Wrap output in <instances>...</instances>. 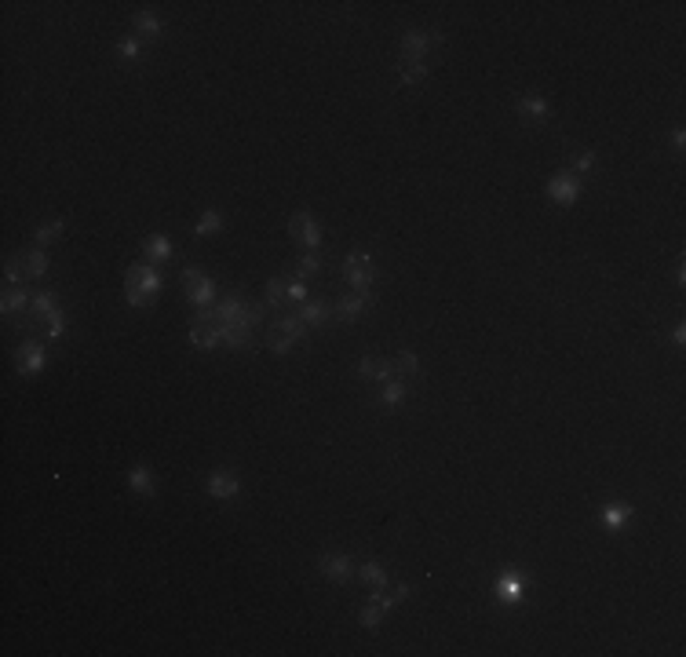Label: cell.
Wrapping results in <instances>:
<instances>
[{"label": "cell", "instance_id": "obj_1", "mask_svg": "<svg viewBox=\"0 0 686 657\" xmlns=\"http://www.w3.org/2000/svg\"><path fill=\"white\" fill-rule=\"evenodd\" d=\"M208 311H212V322L219 325L223 344H227V347H234V351L248 347L255 325H260V322H263V314H267V307H263V303H245V296H238V292H230L219 307H208Z\"/></svg>", "mask_w": 686, "mask_h": 657}, {"label": "cell", "instance_id": "obj_2", "mask_svg": "<svg viewBox=\"0 0 686 657\" xmlns=\"http://www.w3.org/2000/svg\"><path fill=\"white\" fill-rule=\"evenodd\" d=\"M161 292V278L154 267H128V278H124V296L132 307H150L154 303V296Z\"/></svg>", "mask_w": 686, "mask_h": 657}, {"label": "cell", "instance_id": "obj_3", "mask_svg": "<svg viewBox=\"0 0 686 657\" xmlns=\"http://www.w3.org/2000/svg\"><path fill=\"white\" fill-rule=\"evenodd\" d=\"M343 282H347L354 292H373V282H376V263L369 252H351L343 260Z\"/></svg>", "mask_w": 686, "mask_h": 657}, {"label": "cell", "instance_id": "obj_4", "mask_svg": "<svg viewBox=\"0 0 686 657\" xmlns=\"http://www.w3.org/2000/svg\"><path fill=\"white\" fill-rule=\"evenodd\" d=\"M190 344L201 347V351H212V347L223 344L219 325L212 322V311H208V307H201V311L194 314V322H190Z\"/></svg>", "mask_w": 686, "mask_h": 657}, {"label": "cell", "instance_id": "obj_5", "mask_svg": "<svg viewBox=\"0 0 686 657\" xmlns=\"http://www.w3.org/2000/svg\"><path fill=\"white\" fill-rule=\"evenodd\" d=\"M442 44L438 33H427V30H405L402 33V55L398 59H416V62H427L431 48Z\"/></svg>", "mask_w": 686, "mask_h": 657}, {"label": "cell", "instance_id": "obj_6", "mask_svg": "<svg viewBox=\"0 0 686 657\" xmlns=\"http://www.w3.org/2000/svg\"><path fill=\"white\" fill-rule=\"evenodd\" d=\"M183 289H186V300L194 303L198 311L208 307V303H212V292H216V289H212V282L205 278L198 267H186V270H183Z\"/></svg>", "mask_w": 686, "mask_h": 657}, {"label": "cell", "instance_id": "obj_7", "mask_svg": "<svg viewBox=\"0 0 686 657\" xmlns=\"http://www.w3.org/2000/svg\"><path fill=\"white\" fill-rule=\"evenodd\" d=\"M548 198L555 201V205H577V198H581V176H573V172H562V176H555L551 183H548Z\"/></svg>", "mask_w": 686, "mask_h": 657}, {"label": "cell", "instance_id": "obj_8", "mask_svg": "<svg viewBox=\"0 0 686 657\" xmlns=\"http://www.w3.org/2000/svg\"><path fill=\"white\" fill-rule=\"evenodd\" d=\"M289 238L299 241V245H307V248H318L321 245V227L307 216V212H296V216L289 219Z\"/></svg>", "mask_w": 686, "mask_h": 657}, {"label": "cell", "instance_id": "obj_9", "mask_svg": "<svg viewBox=\"0 0 686 657\" xmlns=\"http://www.w3.org/2000/svg\"><path fill=\"white\" fill-rule=\"evenodd\" d=\"M238 475H234L230 468H216V471H212L208 475V493L212 497H216V500H230L234 493H238Z\"/></svg>", "mask_w": 686, "mask_h": 657}, {"label": "cell", "instance_id": "obj_10", "mask_svg": "<svg viewBox=\"0 0 686 657\" xmlns=\"http://www.w3.org/2000/svg\"><path fill=\"white\" fill-rule=\"evenodd\" d=\"M514 110H519L526 121L541 124V121H548V117H551V102H548V99H541V95H519Z\"/></svg>", "mask_w": 686, "mask_h": 657}, {"label": "cell", "instance_id": "obj_11", "mask_svg": "<svg viewBox=\"0 0 686 657\" xmlns=\"http://www.w3.org/2000/svg\"><path fill=\"white\" fill-rule=\"evenodd\" d=\"M40 369H44V347H40L37 340H26L23 347H18V373L33 376Z\"/></svg>", "mask_w": 686, "mask_h": 657}, {"label": "cell", "instance_id": "obj_12", "mask_svg": "<svg viewBox=\"0 0 686 657\" xmlns=\"http://www.w3.org/2000/svg\"><path fill=\"white\" fill-rule=\"evenodd\" d=\"M318 569L325 574L329 581H336V584H343V581H351V559L347 555H321L318 559Z\"/></svg>", "mask_w": 686, "mask_h": 657}, {"label": "cell", "instance_id": "obj_13", "mask_svg": "<svg viewBox=\"0 0 686 657\" xmlns=\"http://www.w3.org/2000/svg\"><path fill=\"white\" fill-rule=\"evenodd\" d=\"M296 314H299V322H303L307 329H321V325L329 322V307H325V300H307V303H299Z\"/></svg>", "mask_w": 686, "mask_h": 657}, {"label": "cell", "instance_id": "obj_14", "mask_svg": "<svg viewBox=\"0 0 686 657\" xmlns=\"http://www.w3.org/2000/svg\"><path fill=\"white\" fill-rule=\"evenodd\" d=\"M369 303H373V292H347V296L339 300L336 311H339V318H347V322H351V318H358Z\"/></svg>", "mask_w": 686, "mask_h": 657}, {"label": "cell", "instance_id": "obj_15", "mask_svg": "<svg viewBox=\"0 0 686 657\" xmlns=\"http://www.w3.org/2000/svg\"><path fill=\"white\" fill-rule=\"evenodd\" d=\"M497 596H500L504 603H522V596H526V577H522V574H507V577L497 584Z\"/></svg>", "mask_w": 686, "mask_h": 657}, {"label": "cell", "instance_id": "obj_16", "mask_svg": "<svg viewBox=\"0 0 686 657\" xmlns=\"http://www.w3.org/2000/svg\"><path fill=\"white\" fill-rule=\"evenodd\" d=\"M427 73H431V66H427V62H416V59H398V77H402V84H420Z\"/></svg>", "mask_w": 686, "mask_h": 657}, {"label": "cell", "instance_id": "obj_17", "mask_svg": "<svg viewBox=\"0 0 686 657\" xmlns=\"http://www.w3.org/2000/svg\"><path fill=\"white\" fill-rule=\"evenodd\" d=\"M143 252L154 263H164V260H172V241L164 238V234H150L146 241H143Z\"/></svg>", "mask_w": 686, "mask_h": 657}, {"label": "cell", "instance_id": "obj_18", "mask_svg": "<svg viewBox=\"0 0 686 657\" xmlns=\"http://www.w3.org/2000/svg\"><path fill=\"white\" fill-rule=\"evenodd\" d=\"M132 26H136V33L139 37H150V40H154V37H161V18L154 15V11H139L136 18H132Z\"/></svg>", "mask_w": 686, "mask_h": 657}, {"label": "cell", "instance_id": "obj_19", "mask_svg": "<svg viewBox=\"0 0 686 657\" xmlns=\"http://www.w3.org/2000/svg\"><path fill=\"white\" fill-rule=\"evenodd\" d=\"M358 373L366 376V380H380V384H383V380H391V366H387V362H376L373 354H366V358L358 362Z\"/></svg>", "mask_w": 686, "mask_h": 657}, {"label": "cell", "instance_id": "obj_20", "mask_svg": "<svg viewBox=\"0 0 686 657\" xmlns=\"http://www.w3.org/2000/svg\"><path fill=\"white\" fill-rule=\"evenodd\" d=\"M30 303H33V296H30L26 289H8L4 300H0V311H4V314H15V311H26Z\"/></svg>", "mask_w": 686, "mask_h": 657}, {"label": "cell", "instance_id": "obj_21", "mask_svg": "<svg viewBox=\"0 0 686 657\" xmlns=\"http://www.w3.org/2000/svg\"><path fill=\"white\" fill-rule=\"evenodd\" d=\"M23 263H26V278H44V274H48V256H44V248L26 252Z\"/></svg>", "mask_w": 686, "mask_h": 657}, {"label": "cell", "instance_id": "obj_22", "mask_svg": "<svg viewBox=\"0 0 686 657\" xmlns=\"http://www.w3.org/2000/svg\"><path fill=\"white\" fill-rule=\"evenodd\" d=\"M30 311H33L37 318H52V314L59 311V296H55V292H37L33 303H30Z\"/></svg>", "mask_w": 686, "mask_h": 657}, {"label": "cell", "instance_id": "obj_23", "mask_svg": "<svg viewBox=\"0 0 686 657\" xmlns=\"http://www.w3.org/2000/svg\"><path fill=\"white\" fill-rule=\"evenodd\" d=\"M628 515H632V507H625V504H606L603 507V526L606 529H620L628 522Z\"/></svg>", "mask_w": 686, "mask_h": 657}, {"label": "cell", "instance_id": "obj_24", "mask_svg": "<svg viewBox=\"0 0 686 657\" xmlns=\"http://www.w3.org/2000/svg\"><path fill=\"white\" fill-rule=\"evenodd\" d=\"M219 230H223V216H219L216 208H208L205 216L194 223V234H198V238H205V234H219Z\"/></svg>", "mask_w": 686, "mask_h": 657}, {"label": "cell", "instance_id": "obj_25", "mask_svg": "<svg viewBox=\"0 0 686 657\" xmlns=\"http://www.w3.org/2000/svg\"><path fill=\"white\" fill-rule=\"evenodd\" d=\"M358 577L366 581L373 591H376V588H387V574H383V569H380V562H361Z\"/></svg>", "mask_w": 686, "mask_h": 657}, {"label": "cell", "instance_id": "obj_26", "mask_svg": "<svg viewBox=\"0 0 686 657\" xmlns=\"http://www.w3.org/2000/svg\"><path fill=\"white\" fill-rule=\"evenodd\" d=\"M128 482H132V490L143 493V497H154V493H157V490H154V478H150L146 468H132V471H128Z\"/></svg>", "mask_w": 686, "mask_h": 657}, {"label": "cell", "instance_id": "obj_27", "mask_svg": "<svg viewBox=\"0 0 686 657\" xmlns=\"http://www.w3.org/2000/svg\"><path fill=\"white\" fill-rule=\"evenodd\" d=\"M270 325H277V329H282L285 336H292V340H303V336H307V325L299 322V314H289V318H274Z\"/></svg>", "mask_w": 686, "mask_h": 657}, {"label": "cell", "instance_id": "obj_28", "mask_svg": "<svg viewBox=\"0 0 686 657\" xmlns=\"http://www.w3.org/2000/svg\"><path fill=\"white\" fill-rule=\"evenodd\" d=\"M292 344H296V340H292V336H285L277 325H270V329H267V347H270L274 354H289V351H292Z\"/></svg>", "mask_w": 686, "mask_h": 657}, {"label": "cell", "instance_id": "obj_29", "mask_svg": "<svg viewBox=\"0 0 686 657\" xmlns=\"http://www.w3.org/2000/svg\"><path fill=\"white\" fill-rule=\"evenodd\" d=\"M289 296V282L285 278H270L267 282V307H282Z\"/></svg>", "mask_w": 686, "mask_h": 657}, {"label": "cell", "instance_id": "obj_30", "mask_svg": "<svg viewBox=\"0 0 686 657\" xmlns=\"http://www.w3.org/2000/svg\"><path fill=\"white\" fill-rule=\"evenodd\" d=\"M380 402H383V406H402V402H405V387L398 384V380H383Z\"/></svg>", "mask_w": 686, "mask_h": 657}, {"label": "cell", "instance_id": "obj_31", "mask_svg": "<svg viewBox=\"0 0 686 657\" xmlns=\"http://www.w3.org/2000/svg\"><path fill=\"white\" fill-rule=\"evenodd\" d=\"M62 230H66V227H62L59 219H55V223H44V227H40V230H37V234H33V241H37V248H44V245H52V241H59V238H62Z\"/></svg>", "mask_w": 686, "mask_h": 657}, {"label": "cell", "instance_id": "obj_32", "mask_svg": "<svg viewBox=\"0 0 686 657\" xmlns=\"http://www.w3.org/2000/svg\"><path fill=\"white\" fill-rule=\"evenodd\" d=\"M383 613H387V610H383V606L373 599L366 610H361V617H358V621H361V628H373V632H376V628L383 625Z\"/></svg>", "mask_w": 686, "mask_h": 657}, {"label": "cell", "instance_id": "obj_33", "mask_svg": "<svg viewBox=\"0 0 686 657\" xmlns=\"http://www.w3.org/2000/svg\"><path fill=\"white\" fill-rule=\"evenodd\" d=\"M117 55L124 62H136V59H143V44H139L136 37H128V40H121V44H117Z\"/></svg>", "mask_w": 686, "mask_h": 657}, {"label": "cell", "instance_id": "obj_34", "mask_svg": "<svg viewBox=\"0 0 686 657\" xmlns=\"http://www.w3.org/2000/svg\"><path fill=\"white\" fill-rule=\"evenodd\" d=\"M318 270H321V260H318V252H307V256H303V260L296 263V274H299V278H311V274H318Z\"/></svg>", "mask_w": 686, "mask_h": 657}, {"label": "cell", "instance_id": "obj_35", "mask_svg": "<svg viewBox=\"0 0 686 657\" xmlns=\"http://www.w3.org/2000/svg\"><path fill=\"white\" fill-rule=\"evenodd\" d=\"M395 366H398V373H405V376H413V373L420 369V362H416V354H413V351H398Z\"/></svg>", "mask_w": 686, "mask_h": 657}, {"label": "cell", "instance_id": "obj_36", "mask_svg": "<svg viewBox=\"0 0 686 657\" xmlns=\"http://www.w3.org/2000/svg\"><path fill=\"white\" fill-rule=\"evenodd\" d=\"M23 270H26V263H23V256H11V260L4 263V282H8V285H15L18 278H23Z\"/></svg>", "mask_w": 686, "mask_h": 657}, {"label": "cell", "instance_id": "obj_37", "mask_svg": "<svg viewBox=\"0 0 686 657\" xmlns=\"http://www.w3.org/2000/svg\"><path fill=\"white\" fill-rule=\"evenodd\" d=\"M311 296H307V285L303 282H289V296H285V303H292V307H299V303H307Z\"/></svg>", "mask_w": 686, "mask_h": 657}, {"label": "cell", "instance_id": "obj_38", "mask_svg": "<svg viewBox=\"0 0 686 657\" xmlns=\"http://www.w3.org/2000/svg\"><path fill=\"white\" fill-rule=\"evenodd\" d=\"M44 325H48V336H52V340H59L62 329H66V318H62V311H55L52 318H44Z\"/></svg>", "mask_w": 686, "mask_h": 657}, {"label": "cell", "instance_id": "obj_39", "mask_svg": "<svg viewBox=\"0 0 686 657\" xmlns=\"http://www.w3.org/2000/svg\"><path fill=\"white\" fill-rule=\"evenodd\" d=\"M591 164H595V154H591V150H577V154H573V176H577V172H588Z\"/></svg>", "mask_w": 686, "mask_h": 657}]
</instances>
